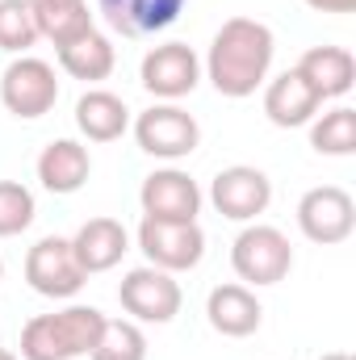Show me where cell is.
Wrapping results in <instances>:
<instances>
[{"label": "cell", "mask_w": 356, "mask_h": 360, "mask_svg": "<svg viewBox=\"0 0 356 360\" xmlns=\"http://www.w3.org/2000/svg\"><path fill=\"white\" fill-rule=\"evenodd\" d=\"M272 51H276V42H272V30L265 21H256V17L222 21V30L210 42V59H205L210 84L231 101L252 96L272 68Z\"/></svg>", "instance_id": "cell-1"}, {"label": "cell", "mask_w": 356, "mask_h": 360, "mask_svg": "<svg viewBox=\"0 0 356 360\" xmlns=\"http://www.w3.org/2000/svg\"><path fill=\"white\" fill-rule=\"evenodd\" d=\"M105 314L96 306H68L59 314H38L21 327V360H76L89 356Z\"/></svg>", "instance_id": "cell-2"}, {"label": "cell", "mask_w": 356, "mask_h": 360, "mask_svg": "<svg viewBox=\"0 0 356 360\" xmlns=\"http://www.w3.org/2000/svg\"><path fill=\"white\" fill-rule=\"evenodd\" d=\"M231 269L248 285H276L293 269V248L276 226H248L231 243Z\"/></svg>", "instance_id": "cell-3"}, {"label": "cell", "mask_w": 356, "mask_h": 360, "mask_svg": "<svg viewBox=\"0 0 356 360\" xmlns=\"http://www.w3.org/2000/svg\"><path fill=\"white\" fill-rule=\"evenodd\" d=\"M0 101L13 117H42L55 109L59 101V80H55V68L42 63V59H13L0 76Z\"/></svg>", "instance_id": "cell-4"}, {"label": "cell", "mask_w": 356, "mask_h": 360, "mask_svg": "<svg viewBox=\"0 0 356 360\" xmlns=\"http://www.w3.org/2000/svg\"><path fill=\"white\" fill-rule=\"evenodd\" d=\"M25 281L34 293L42 297H76L84 289V269L72 252V239H59V235H46L30 248L25 256Z\"/></svg>", "instance_id": "cell-5"}, {"label": "cell", "mask_w": 356, "mask_h": 360, "mask_svg": "<svg viewBox=\"0 0 356 360\" xmlns=\"http://www.w3.org/2000/svg\"><path fill=\"white\" fill-rule=\"evenodd\" d=\"M139 248L151 260V269L164 272H184L197 269L205 256V235L197 222H160V218H143L139 222Z\"/></svg>", "instance_id": "cell-6"}, {"label": "cell", "mask_w": 356, "mask_h": 360, "mask_svg": "<svg viewBox=\"0 0 356 360\" xmlns=\"http://www.w3.org/2000/svg\"><path fill=\"white\" fill-rule=\"evenodd\" d=\"M117 302L139 323H172L180 314V285L164 269H130L117 285Z\"/></svg>", "instance_id": "cell-7"}, {"label": "cell", "mask_w": 356, "mask_h": 360, "mask_svg": "<svg viewBox=\"0 0 356 360\" xmlns=\"http://www.w3.org/2000/svg\"><path fill=\"white\" fill-rule=\"evenodd\" d=\"M134 139L147 155L155 160H184L197 151L201 143V130L193 122V113H184L180 105H155L147 113H139L134 122Z\"/></svg>", "instance_id": "cell-8"}, {"label": "cell", "mask_w": 356, "mask_h": 360, "mask_svg": "<svg viewBox=\"0 0 356 360\" xmlns=\"http://www.w3.org/2000/svg\"><path fill=\"white\" fill-rule=\"evenodd\" d=\"M298 226H302V235H306L310 243H323V248L344 243L356 226L352 197H348L344 188H336V184L310 188V193L298 201Z\"/></svg>", "instance_id": "cell-9"}, {"label": "cell", "mask_w": 356, "mask_h": 360, "mask_svg": "<svg viewBox=\"0 0 356 360\" xmlns=\"http://www.w3.org/2000/svg\"><path fill=\"white\" fill-rule=\"evenodd\" d=\"M210 201L222 218L231 222H252L256 214H265L268 201H272V180L260 168H248V164H235V168H222L214 184H210Z\"/></svg>", "instance_id": "cell-10"}, {"label": "cell", "mask_w": 356, "mask_h": 360, "mask_svg": "<svg viewBox=\"0 0 356 360\" xmlns=\"http://www.w3.org/2000/svg\"><path fill=\"white\" fill-rule=\"evenodd\" d=\"M139 201H143V218H160V222H197L201 214V188L180 168L151 172L139 188Z\"/></svg>", "instance_id": "cell-11"}, {"label": "cell", "mask_w": 356, "mask_h": 360, "mask_svg": "<svg viewBox=\"0 0 356 360\" xmlns=\"http://www.w3.org/2000/svg\"><path fill=\"white\" fill-rule=\"evenodd\" d=\"M143 89L151 96H164V101H177V96H189L201 80V63L193 55V46L184 42H164L155 51H147L143 59Z\"/></svg>", "instance_id": "cell-12"}, {"label": "cell", "mask_w": 356, "mask_h": 360, "mask_svg": "<svg viewBox=\"0 0 356 360\" xmlns=\"http://www.w3.org/2000/svg\"><path fill=\"white\" fill-rule=\"evenodd\" d=\"M184 4L189 0H96L101 17L122 38H151V34L168 30L184 13Z\"/></svg>", "instance_id": "cell-13"}, {"label": "cell", "mask_w": 356, "mask_h": 360, "mask_svg": "<svg viewBox=\"0 0 356 360\" xmlns=\"http://www.w3.org/2000/svg\"><path fill=\"white\" fill-rule=\"evenodd\" d=\"M205 314H210V327L218 335H227V340L256 335L260 319H265V310H260V302H256V293L248 285H218L210 293V302H205Z\"/></svg>", "instance_id": "cell-14"}, {"label": "cell", "mask_w": 356, "mask_h": 360, "mask_svg": "<svg viewBox=\"0 0 356 360\" xmlns=\"http://www.w3.org/2000/svg\"><path fill=\"white\" fill-rule=\"evenodd\" d=\"M72 252H76V260H80L84 276H92V272H109L126 252H130L126 226H122L117 218H89V222L76 231Z\"/></svg>", "instance_id": "cell-15"}, {"label": "cell", "mask_w": 356, "mask_h": 360, "mask_svg": "<svg viewBox=\"0 0 356 360\" xmlns=\"http://www.w3.org/2000/svg\"><path fill=\"white\" fill-rule=\"evenodd\" d=\"M319 105H323V96L298 76V68L285 72V76H276L265 89V113H268V122L281 126V130H293V126L314 122Z\"/></svg>", "instance_id": "cell-16"}, {"label": "cell", "mask_w": 356, "mask_h": 360, "mask_svg": "<svg viewBox=\"0 0 356 360\" xmlns=\"http://www.w3.org/2000/svg\"><path fill=\"white\" fill-rule=\"evenodd\" d=\"M298 76L319 92L323 101L327 96H344L356 84V59L344 46H310L298 63Z\"/></svg>", "instance_id": "cell-17"}, {"label": "cell", "mask_w": 356, "mask_h": 360, "mask_svg": "<svg viewBox=\"0 0 356 360\" xmlns=\"http://www.w3.org/2000/svg\"><path fill=\"white\" fill-rule=\"evenodd\" d=\"M89 172H92L89 147H80L76 139H55V143L38 155V180H42V188H51V193H59V197L84 188Z\"/></svg>", "instance_id": "cell-18"}, {"label": "cell", "mask_w": 356, "mask_h": 360, "mask_svg": "<svg viewBox=\"0 0 356 360\" xmlns=\"http://www.w3.org/2000/svg\"><path fill=\"white\" fill-rule=\"evenodd\" d=\"M76 126H80V134L89 143H113V139L126 134L130 109H126L122 96H113V92H105V89H92L76 101Z\"/></svg>", "instance_id": "cell-19"}, {"label": "cell", "mask_w": 356, "mask_h": 360, "mask_svg": "<svg viewBox=\"0 0 356 360\" xmlns=\"http://www.w3.org/2000/svg\"><path fill=\"white\" fill-rule=\"evenodd\" d=\"M38 25V38H51L55 46L76 42L80 34L92 30V13L89 0H25Z\"/></svg>", "instance_id": "cell-20"}, {"label": "cell", "mask_w": 356, "mask_h": 360, "mask_svg": "<svg viewBox=\"0 0 356 360\" xmlns=\"http://www.w3.org/2000/svg\"><path fill=\"white\" fill-rule=\"evenodd\" d=\"M113 63H117V55H113V42L105 38V34H80L76 42H68V46H59V68L72 76V80H105L109 72H113Z\"/></svg>", "instance_id": "cell-21"}, {"label": "cell", "mask_w": 356, "mask_h": 360, "mask_svg": "<svg viewBox=\"0 0 356 360\" xmlns=\"http://www.w3.org/2000/svg\"><path fill=\"white\" fill-rule=\"evenodd\" d=\"M310 147L319 155H352L356 151V109L340 105V109L323 113L310 126Z\"/></svg>", "instance_id": "cell-22"}, {"label": "cell", "mask_w": 356, "mask_h": 360, "mask_svg": "<svg viewBox=\"0 0 356 360\" xmlns=\"http://www.w3.org/2000/svg\"><path fill=\"white\" fill-rule=\"evenodd\" d=\"M92 360H147V335L126 323V319H105L96 344H92Z\"/></svg>", "instance_id": "cell-23"}, {"label": "cell", "mask_w": 356, "mask_h": 360, "mask_svg": "<svg viewBox=\"0 0 356 360\" xmlns=\"http://www.w3.org/2000/svg\"><path fill=\"white\" fill-rule=\"evenodd\" d=\"M38 42V25L25 0H0V51L17 55Z\"/></svg>", "instance_id": "cell-24"}, {"label": "cell", "mask_w": 356, "mask_h": 360, "mask_svg": "<svg viewBox=\"0 0 356 360\" xmlns=\"http://www.w3.org/2000/svg\"><path fill=\"white\" fill-rule=\"evenodd\" d=\"M34 222V193L17 180H0V239L21 235Z\"/></svg>", "instance_id": "cell-25"}, {"label": "cell", "mask_w": 356, "mask_h": 360, "mask_svg": "<svg viewBox=\"0 0 356 360\" xmlns=\"http://www.w3.org/2000/svg\"><path fill=\"white\" fill-rule=\"evenodd\" d=\"M314 13H352L356 0H306Z\"/></svg>", "instance_id": "cell-26"}, {"label": "cell", "mask_w": 356, "mask_h": 360, "mask_svg": "<svg viewBox=\"0 0 356 360\" xmlns=\"http://www.w3.org/2000/svg\"><path fill=\"white\" fill-rule=\"evenodd\" d=\"M323 360H352V356H348V352H327Z\"/></svg>", "instance_id": "cell-27"}, {"label": "cell", "mask_w": 356, "mask_h": 360, "mask_svg": "<svg viewBox=\"0 0 356 360\" xmlns=\"http://www.w3.org/2000/svg\"><path fill=\"white\" fill-rule=\"evenodd\" d=\"M0 360H17V356H13V352H8V348H0Z\"/></svg>", "instance_id": "cell-28"}, {"label": "cell", "mask_w": 356, "mask_h": 360, "mask_svg": "<svg viewBox=\"0 0 356 360\" xmlns=\"http://www.w3.org/2000/svg\"><path fill=\"white\" fill-rule=\"evenodd\" d=\"M0 276H4V260H0Z\"/></svg>", "instance_id": "cell-29"}]
</instances>
